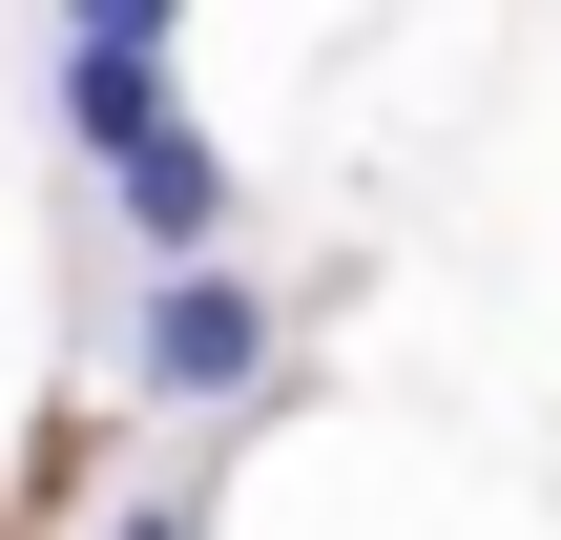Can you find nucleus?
<instances>
[{
    "label": "nucleus",
    "mask_w": 561,
    "mask_h": 540,
    "mask_svg": "<svg viewBox=\"0 0 561 540\" xmlns=\"http://www.w3.org/2000/svg\"><path fill=\"white\" fill-rule=\"evenodd\" d=\"M250 375H271V291L187 250V271H167V291L125 312V395H167V416H229Z\"/></svg>",
    "instance_id": "nucleus-1"
},
{
    "label": "nucleus",
    "mask_w": 561,
    "mask_h": 540,
    "mask_svg": "<svg viewBox=\"0 0 561 540\" xmlns=\"http://www.w3.org/2000/svg\"><path fill=\"white\" fill-rule=\"evenodd\" d=\"M104 187H125V229H146L167 271H187V250H229V146H208L187 104H167V125H146V146H125Z\"/></svg>",
    "instance_id": "nucleus-2"
},
{
    "label": "nucleus",
    "mask_w": 561,
    "mask_h": 540,
    "mask_svg": "<svg viewBox=\"0 0 561 540\" xmlns=\"http://www.w3.org/2000/svg\"><path fill=\"white\" fill-rule=\"evenodd\" d=\"M62 125H83V166H125V146L167 125V42H125V21H62Z\"/></svg>",
    "instance_id": "nucleus-3"
},
{
    "label": "nucleus",
    "mask_w": 561,
    "mask_h": 540,
    "mask_svg": "<svg viewBox=\"0 0 561 540\" xmlns=\"http://www.w3.org/2000/svg\"><path fill=\"white\" fill-rule=\"evenodd\" d=\"M62 21H125V42H187V0H62Z\"/></svg>",
    "instance_id": "nucleus-4"
},
{
    "label": "nucleus",
    "mask_w": 561,
    "mask_h": 540,
    "mask_svg": "<svg viewBox=\"0 0 561 540\" xmlns=\"http://www.w3.org/2000/svg\"><path fill=\"white\" fill-rule=\"evenodd\" d=\"M125 540H208V520H187V499H125Z\"/></svg>",
    "instance_id": "nucleus-5"
}]
</instances>
